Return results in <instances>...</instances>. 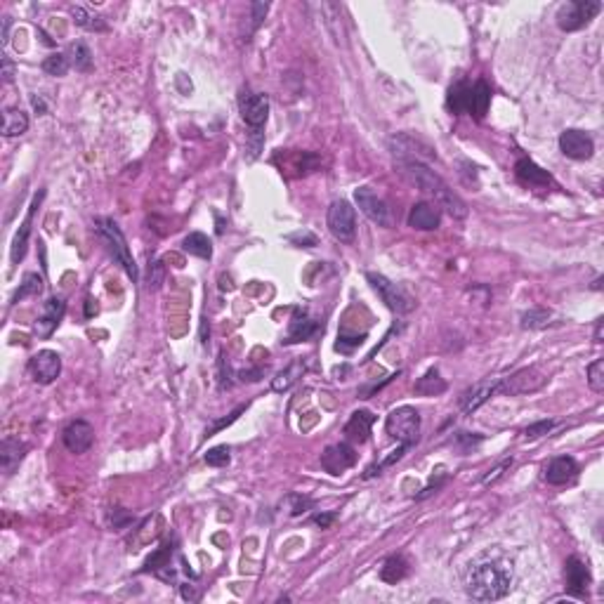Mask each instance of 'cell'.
<instances>
[{"label":"cell","instance_id":"obj_1","mask_svg":"<svg viewBox=\"0 0 604 604\" xmlns=\"http://www.w3.org/2000/svg\"><path fill=\"white\" fill-rule=\"evenodd\" d=\"M397 163H399V170H402V175L411 182V185H416L420 192L432 194L434 203H437L439 208H444L451 217L463 220V217L467 215L465 201H463L427 163H420V161H397Z\"/></svg>","mask_w":604,"mask_h":604},{"label":"cell","instance_id":"obj_2","mask_svg":"<svg viewBox=\"0 0 604 604\" xmlns=\"http://www.w3.org/2000/svg\"><path fill=\"white\" fill-rule=\"evenodd\" d=\"M512 588V564L508 562H480L467 574V595L477 602L503 600Z\"/></svg>","mask_w":604,"mask_h":604},{"label":"cell","instance_id":"obj_3","mask_svg":"<svg viewBox=\"0 0 604 604\" xmlns=\"http://www.w3.org/2000/svg\"><path fill=\"white\" fill-rule=\"evenodd\" d=\"M95 229H97V234H100L102 243L107 245V250L111 252V257L123 267L125 274H128L132 281H137L139 279L137 265L130 255L128 241H125L121 227H118L114 220H109V217H100V220H95Z\"/></svg>","mask_w":604,"mask_h":604},{"label":"cell","instance_id":"obj_4","mask_svg":"<svg viewBox=\"0 0 604 604\" xmlns=\"http://www.w3.org/2000/svg\"><path fill=\"white\" fill-rule=\"evenodd\" d=\"M385 430L392 439H397L399 444L411 448L420 437V416L413 406H399L385 420Z\"/></svg>","mask_w":604,"mask_h":604},{"label":"cell","instance_id":"obj_5","mask_svg":"<svg viewBox=\"0 0 604 604\" xmlns=\"http://www.w3.org/2000/svg\"><path fill=\"white\" fill-rule=\"evenodd\" d=\"M600 10H602L600 0H571V3L562 5L554 19H557V26L562 31H579L593 22L600 15Z\"/></svg>","mask_w":604,"mask_h":604},{"label":"cell","instance_id":"obj_6","mask_svg":"<svg viewBox=\"0 0 604 604\" xmlns=\"http://www.w3.org/2000/svg\"><path fill=\"white\" fill-rule=\"evenodd\" d=\"M366 279H368V284L373 286V291L381 295V300L390 307L392 312L406 314V312H411L413 307H416V302H413L411 295L406 293L404 288H399L397 284H392L388 277H383V274H376V272H368Z\"/></svg>","mask_w":604,"mask_h":604},{"label":"cell","instance_id":"obj_7","mask_svg":"<svg viewBox=\"0 0 604 604\" xmlns=\"http://www.w3.org/2000/svg\"><path fill=\"white\" fill-rule=\"evenodd\" d=\"M328 231L338 238L340 243H352L356 236V220H354V208L349 206V201L338 199L331 203L326 215Z\"/></svg>","mask_w":604,"mask_h":604},{"label":"cell","instance_id":"obj_8","mask_svg":"<svg viewBox=\"0 0 604 604\" xmlns=\"http://www.w3.org/2000/svg\"><path fill=\"white\" fill-rule=\"evenodd\" d=\"M354 199H356V206H359L361 213L366 215L373 224H378V227H392V224H395V217H392L390 206L371 187H359L354 192Z\"/></svg>","mask_w":604,"mask_h":604},{"label":"cell","instance_id":"obj_9","mask_svg":"<svg viewBox=\"0 0 604 604\" xmlns=\"http://www.w3.org/2000/svg\"><path fill=\"white\" fill-rule=\"evenodd\" d=\"M547 383V378L540 373L538 368H522L517 373H512L510 378H501V388L498 392L503 395H529V392L540 390Z\"/></svg>","mask_w":604,"mask_h":604},{"label":"cell","instance_id":"obj_10","mask_svg":"<svg viewBox=\"0 0 604 604\" xmlns=\"http://www.w3.org/2000/svg\"><path fill=\"white\" fill-rule=\"evenodd\" d=\"M559 149L567 158L574 161H588L595 153V142L588 132L569 128L559 135Z\"/></svg>","mask_w":604,"mask_h":604},{"label":"cell","instance_id":"obj_11","mask_svg":"<svg viewBox=\"0 0 604 604\" xmlns=\"http://www.w3.org/2000/svg\"><path fill=\"white\" fill-rule=\"evenodd\" d=\"M564 579H567V593L579 597V600L588 595V588L593 583L588 564L581 557H576V554L564 562Z\"/></svg>","mask_w":604,"mask_h":604},{"label":"cell","instance_id":"obj_12","mask_svg":"<svg viewBox=\"0 0 604 604\" xmlns=\"http://www.w3.org/2000/svg\"><path fill=\"white\" fill-rule=\"evenodd\" d=\"M498 388H501V378H487V381L472 385L470 390L463 392V397H460V411L465 413V416L475 413L477 409H480V406H484L491 397L496 395Z\"/></svg>","mask_w":604,"mask_h":604},{"label":"cell","instance_id":"obj_13","mask_svg":"<svg viewBox=\"0 0 604 604\" xmlns=\"http://www.w3.org/2000/svg\"><path fill=\"white\" fill-rule=\"evenodd\" d=\"M29 371L36 383L50 385L54 378L62 373V356L57 352H52V349H43V352L33 354Z\"/></svg>","mask_w":604,"mask_h":604},{"label":"cell","instance_id":"obj_14","mask_svg":"<svg viewBox=\"0 0 604 604\" xmlns=\"http://www.w3.org/2000/svg\"><path fill=\"white\" fill-rule=\"evenodd\" d=\"M238 109H241V118L250 125L252 130H260L267 123V116H269V100L265 95H255V93H243L241 102H238Z\"/></svg>","mask_w":604,"mask_h":604},{"label":"cell","instance_id":"obj_15","mask_svg":"<svg viewBox=\"0 0 604 604\" xmlns=\"http://www.w3.org/2000/svg\"><path fill=\"white\" fill-rule=\"evenodd\" d=\"M45 199V192L40 189V192L33 196L31 206H29V213H26L24 222L19 224L17 234H15V241H12V250H10V257H12V265H19L26 255V245H29V236H31V224H33V215H36V210L40 206V201Z\"/></svg>","mask_w":604,"mask_h":604},{"label":"cell","instance_id":"obj_16","mask_svg":"<svg viewBox=\"0 0 604 604\" xmlns=\"http://www.w3.org/2000/svg\"><path fill=\"white\" fill-rule=\"evenodd\" d=\"M62 439H64V446L71 453H86L95 441V430L88 420H74V423L64 427Z\"/></svg>","mask_w":604,"mask_h":604},{"label":"cell","instance_id":"obj_17","mask_svg":"<svg viewBox=\"0 0 604 604\" xmlns=\"http://www.w3.org/2000/svg\"><path fill=\"white\" fill-rule=\"evenodd\" d=\"M66 312V305L62 298H50L43 305V312H40V317L36 319V324H33V333L38 335V338H50V335L54 333V328L59 326L62 317H64Z\"/></svg>","mask_w":604,"mask_h":604},{"label":"cell","instance_id":"obj_18","mask_svg":"<svg viewBox=\"0 0 604 604\" xmlns=\"http://www.w3.org/2000/svg\"><path fill=\"white\" fill-rule=\"evenodd\" d=\"M356 463V453L349 444H331L321 453V465H324L326 472L331 475H340L349 470Z\"/></svg>","mask_w":604,"mask_h":604},{"label":"cell","instance_id":"obj_19","mask_svg":"<svg viewBox=\"0 0 604 604\" xmlns=\"http://www.w3.org/2000/svg\"><path fill=\"white\" fill-rule=\"evenodd\" d=\"M439 222H441V208L437 206V203L420 201L411 208V213H409V227L418 229V231L437 229Z\"/></svg>","mask_w":604,"mask_h":604},{"label":"cell","instance_id":"obj_20","mask_svg":"<svg viewBox=\"0 0 604 604\" xmlns=\"http://www.w3.org/2000/svg\"><path fill=\"white\" fill-rule=\"evenodd\" d=\"M579 477V463H576L571 455H559V458H552L550 465L545 467V482L552 484V487H562V484H569Z\"/></svg>","mask_w":604,"mask_h":604},{"label":"cell","instance_id":"obj_21","mask_svg":"<svg viewBox=\"0 0 604 604\" xmlns=\"http://www.w3.org/2000/svg\"><path fill=\"white\" fill-rule=\"evenodd\" d=\"M24 453H26L24 441L12 439V437L5 439L3 444H0V467H3V472L8 477L15 472V470L19 467V463H22V458H24Z\"/></svg>","mask_w":604,"mask_h":604},{"label":"cell","instance_id":"obj_22","mask_svg":"<svg viewBox=\"0 0 604 604\" xmlns=\"http://www.w3.org/2000/svg\"><path fill=\"white\" fill-rule=\"evenodd\" d=\"M376 423V416L371 411H354L352 418L347 420L345 425V434L349 441H359V444H364V441L368 439L371 434V427H373Z\"/></svg>","mask_w":604,"mask_h":604},{"label":"cell","instance_id":"obj_23","mask_svg":"<svg viewBox=\"0 0 604 604\" xmlns=\"http://www.w3.org/2000/svg\"><path fill=\"white\" fill-rule=\"evenodd\" d=\"M317 333V321L307 317L305 312H295V317L291 319V326H288V335L284 342H302L310 340L312 335Z\"/></svg>","mask_w":604,"mask_h":604},{"label":"cell","instance_id":"obj_24","mask_svg":"<svg viewBox=\"0 0 604 604\" xmlns=\"http://www.w3.org/2000/svg\"><path fill=\"white\" fill-rule=\"evenodd\" d=\"M517 178L524 182V185H529V187H545V185H550V175H547L543 168H538L536 163H533V161H529V158H522L517 163Z\"/></svg>","mask_w":604,"mask_h":604},{"label":"cell","instance_id":"obj_25","mask_svg":"<svg viewBox=\"0 0 604 604\" xmlns=\"http://www.w3.org/2000/svg\"><path fill=\"white\" fill-rule=\"evenodd\" d=\"M29 130V116L22 109H5L3 114V135L5 137H19Z\"/></svg>","mask_w":604,"mask_h":604},{"label":"cell","instance_id":"obj_26","mask_svg":"<svg viewBox=\"0 0 604 604\" xmlns=\"http://www.w3.org/2000/svg\"><path fill=\"white\" fill-rule=\"evenodd\" d=\"M71 19L76 22V26L86 31H104L107 29V22L97 15V12L83 8V5H71Z\"/></svg>","mask_w":604,"mask_h":604},{"label":"cell","instance_id":"obj_27","mask_svg":"<svg viewBox=\"0 0 604 604\" xmlns=\"http://www.w3.org/2000/svg\"><path fill=\"white\" fill-rule=\"evenodd\" d=\"M441 392H446V381L439 376L437 368H430L423 378H418L416 383V395L423 397H437Z\"/></svg>","mask_w":604,"mask_h":604},{"label":"cell","instance_id":"obj_28","mask_svg":"<svg viewBox=\"0 0 604 604\" xmlns=\"http://www.w3.org/2000/svg\"><path fill=\"white\" fill-rule=\"evenodd\" d=\"M470 100H472V88L467 83H455L448 90V109L453 114H470Z\"/></svg>","mask_w":604,"mask_h":604},{"label":"cell","instance_id":"obj_29","mask_svg":"<svg viewBox=\"0 0 604 604\" xmlns=\"http://www.w3.org/2000/svg\"><path fill=\"white\" fill-rule=\"evenodd\" d=\"M491 104V90L484 81H477L472 88V100H470V114H472L477 121H482L484 114L489 111Z\"/></svg>","mask_w":604,"mask_h":604},{"label":"cell","instance_id":"obj_30","mask_svg":"<svg viewBox=\"0 0 604 604\" xmlns=\"http://www.w3.org/2000/svg\"><path fill=\"white\" fill-rule=\"evenodd\" d=\"M406 574H409V562L402 554H392V557L385 559V564L381 569V579L385 583H399L402 579H406Z\"/></svg>","mask_w":604,"mask_h":604},{"label":"cell","instance_id":"obj_31","mask_svg":"<svg viewBox=\"0 0 604 604\" xmlns=\"http://www.w3.org/2000/svg\"><path fill=\"white\" fill-rule=\"evenodd\" d=\"M182 248H185L189 255H196L201 260H210V255H213V243H210V238L206 234H201V231H192V234L185 238Z\"/></svg>","mask_w":604,"mask_h":604},{"label":"cell","instance_id":"obj_32","mask_svg":"<svg viewBox=\"0 0 604 604\" xmlns=\"http://www.w3.org/2000/svg\"><path fill=\"white\" fill-rule=\"evenodd\" d=\"M302 373H305V364H302V361L291 364L288 368H284L281 373H277V378L272 381V390H274V392H286V390H291L293 385L302 378Z\"/></svg>","mask_w":604,"mask_h":604},{"label":"cell","instance_id":"obj_33","mask_svg":"<svg viewBox=\"0 0 604 604\" xmlns=\"http://www.w3.org/2000/svg\"><path fill=\"white\" fill-rule=\"evenodd\" d=\"M554 314L550 310H543V307H536V310H529L526 314H522V328H529V331H543L552 324Z\"/></svg>","mask_w":604,"mask_h":604},{"label":"cell","instance_id":"obj_34","mask_svg":"<svg viewBox=\"0 0 604 604\" xmlns=\"http://www.w3.org/2000/svg\"><path fill=\"white\" fill-rule=\"evenodd\" d=\"M66 57L76 71H90V69H93V52L88 50L86 43H71L69 45Z\"/></svg>","mask_w":604,"mask_h":604},{"label":"cell","instance_id":"obj_35","mask_svg":"<svg viewBox=\"0 0 604 604\" xmlns=\"http://www.w3.org/2000/svg\"><path fill=\"white\" fill-rule=\"evenodd\" d=\"M40 291H43V279L38 277V274H26L22 286H19V291L15 293V298H12V302H22L26 298H33V295H40Z\"/></svg>","mask_w":604,"mask_h":604},{"label":"cell","instance_id":"obj_36","mask_svg":"<svg viewBox=\"0 0 604 604\" xmlns=\"http://www.w3.org/2000/svg\"><path fill=\"white\" fill-rule=\"evenodd\" d=\"M69 66H71V62H69L66 54H62V52H54V54H50V57L43 59V71H45L47 76H54V79H62V76H66Z\"/></svg>","mask_w":604,"mask_h":604},{"label":"cell","instance_id":"obj_37","mask_svg":"<svg viewBox=\"0 0 604 604\" xmlns=\"http://www.w3.org/2000/svg\"><path fill=\"white\" fill-rule=\"evenodd\" d=\"M170 557H173V547H170V545H163V547H161L158 552H153L151 557L146 559V567H144V571H153V574H158L161 569L170 564Z\"/></svg>","mask_w":604,"mask_h":604},{"label":"cell","instance_id":"obj_38","mask_svg":"<svg viewBox=\"0 0 604 604\" xmlns=\"http://www.w3.org/2000/svg\"><path fill=\"white\" fill-rule=\"evenodd\" d=\"M588 385L593 392H604V359H595L588 366Z\"/></svg>","mask_w":604,"mask_h":604},{"label":"cell","instance_id":"obj_39","mask_svg":"<svg viewBox=\"0 0 604 604\" xmlns=\"http://www.w3.org/2000/svg\"><path fill=\"white\" fill-rule=\"evenodd\" d=\"M163 279H165V272H163L161 260H151L149 262V279H146V291H158V288L163 286Z\"/></svg>","mask_w":604,"mask_h":604},{"label":"cell","instance_id":"obj_40","mask_svg":"<svg viewBox=\"0 0 604 604\" xmlns=\"http://www.w3.org/2000/svg\"><path fill=\"white\" fill-rule=\"evenodd\" d=\"M229 460H231V455H229L227 446H215V448H210V451L206 453V463L210 467H224Z\"/></svg>","mask_w":604,"mask_h":604},{"label":"cell","instance_id":"obj_41","mask_svg":"<svg viewBox=\"0 0 604 604\" xmlns=\"http://www.w3.org/2000/svg\"><path fill=\"white\" fill-rule=\"evenodd\" d=\"M552 427H554V420H538V423H533V425L526 427L524 437L526 439H538V437H543V434L552 432Z\"/></svg>","mask_w":604,"mask_h":604},{"label":"cell","instance_id":"obj_42","mask_svg":"<svg viewBox=\"0 0 604 604\" xmlns=\"http://www.w3.org/2000/svg\"><path fill=\"white\" fill-rule=\"evenodd\" d=\"M510 465H512V458H505V460H501V463H498V465H496L494 470H489V475H484L482 484H484V487H491V484H496V482L501 480V477L505 475V470H510Z\"/></svg>","mask_w":604,"mask_h":604},{"label":"cell","instance_id":"obj_43","mask_svg":"<svg viewBox=\"0 0 604 604\" xmlns=\"http://www.w3.org/2000/svg\"><path fill=\"white\" fill-rule=\"evenodd\" d=\"M243 411H245V406H238V409H236V411H231V413H229V416H227V418H222V420H217V423H213V425H210V427H208V430H206V437H213V434H215V432H220V430H224V427H227V425H231V423H234V420H236L238 416H241V413H243Z\"/></svg>","mask_w":604,"mask_h":604},{"label":"cell","instance_id":"obj_44","mask_svg":"<svg viewBox=\"0 0 604 604\" xmlns=\"http://www.w3.org/2000/svg\"><path fill=\"white\" fill-rule=\"evenodd\" d=\"M217 373H220V378H217V381H220V390L231 388V381H229L231 371H229V364H227V356H224V352H220V361H217Z\"/></svg>","mask_w":604,"mask_h":604},{"label":"cell","instance_id":"obj_45","mask_svg":"<svg viewBox=\"0 0 604 604\" xmlns=\"http://www.w3.org/2000/svg\"><path fill=\"white\" fill-rule=\"evenodd\" d=\"M293 243H298L302 248V243H305V248H312V245H317V236L310 234V231H300V234H291L288 236Z\"/></svg>","mask_w":604,"mask_h":604},{"label":"cell","instance_id":"obj_46","mask_svg":"<svg viewBox=\"0 0 604 604\" xmlns=\"http://www.w3.org/2000/svg\"><path fill=\"white\" fill-rule=\"evenodd\" d=\"M250 10H252V29H257V26L262 24L267 10H269V5H267V3H252Z\"/></svg>","mask_w":604,"mask_h":604},{"label":"cell","instance_id":"obj_47","mask_svg":"<svg viewBox=\"0 0 604 604\" xmlns=\"http://www.w3.org/2000/svg\"><path fill=\"white\" fill-rule=\"evenodd\" d=\"M291 501L295 503V505H293V510H291V512H293V515H295V517H298V515H302V512H307V508H312V501H310V498H302V496H293V498H291Z\"/></svg>","mask_w":604,"mask_h":604},{"label":"cell","instance_id":"obj_48","mask_svg":"<svg viewBox=\"0 0 604 604\" xmlns=\"http://www.w3.org/2000/svg\"><path fill=\"white\" fill-rule=\"evenodd\" d=\"M12 79H15V64L10 62L8 54H3V81L12 83Z\"/></svg>","mask_w":604,"mask_h":604},{"label":"cell","instance_id":"obj_49","mask_svg":"<svg viewBox=\"0 0 604 604\" xmlns=\"http://www.w3.org/2000/svg\"><path fill=\"white\" fill-rule=\"evenodd\" d=\"M335 522V515L333 512H328V515H317L314 517V524H319L321 529H328V526H331Z\"/></svg>","mask_w":604,"mask_h":604},{"label":"cell","instance_id":"obj_50","mask_svg":"<svg viewBox=\"0 0 604 604\" xmlns=\"http://www.w3.org/2000/svg\"><path fill=\"white\" fill-rule=\"evenodd\" d=\"M10 24H12V19L3 17V43H8L10 40Z\"/></svg>","mask_w":604,"mask_h":604},{"label":"cell","instance_id":"obj_51","mask_svg":"<svg viewBox=\"0 0 604 604\" xmlns=\"http://www.w3.org/2000/svg\"><path fill=\"white\" fill-rule=\"evenodd\" d=\"M260 373H262V371H243V373H241V381H257Z\"/></svg>","mask_w":604,"mask_h":604},{"label":"cell","instance_id":"obj_52","mask_svg":"<svg viewBox=\"0 0 604 604\" xmlns=\"http://www.w3.org/2000/svg\"><path fill=\"white\" fill-rule=\"evenodd\" d=\"M182 595H185L187 600H196V593H194V588L189 586V583H187V586H182Z\"/></svg>","mask_w":604,"mask_h":604},{"label":"cell","instance_id":"obj_53","mask_svg":"<svg viewBox=\"0 0 604 604\" xmlns=\"http://www.w3.org/2000/svg\"><path fill=\"white\" fill-rule=\"evenodd\" d=\"M602 324H604V321L597 319V324H595V342H602Z\"/></svg>","mask_w":604,"mask_h":604},{"label":"cell","instance_id":"obj_54","mask_svg":"<svg viewBox=\"0 0 604 604\" xmlns=\"http://www.w3.org/2000/svg\"><path fill=\"white\" fill-rule=\"evenodd\" d=\"M31 102H33V109H36V111H40V114H43V111H45V104H43V100H40V97H33Z\"/></svg>","mask_w":604,"mask_h":604},{"label":"cell","instance_id":"obj_55","mask_svg":"<svg viewBox=\"0 0 604 604\" xmlns=\"http://www.w3.org/2000/svg\"><path fill=\"white\" fill-rule=\"evenodd\" d=\"M602 281H604L602 277H597V279H595V284H593V291H602Z\"/></svg>","mask_w":604,"mask_h":604}]
</instances>
